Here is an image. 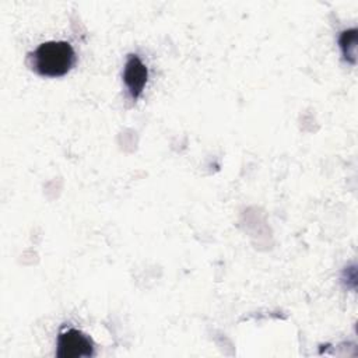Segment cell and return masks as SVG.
Here are the masks:
<instances>
[{
    "label": "cell",
    "mask_w": 358,
    "mask_h": 358,
    "mask_svg": "<svg viewBox=\"0 0 358 358\" xmlns=\"http://www.w3.org/2000/svg\"><path fill=\"white\" fill-rule=\"evenodd\" d=\"M28 60L36 74L55 78L71 70L76 62V53L73 46L66 41H49L28 53Z\"/></svg>",
    "instance_id": "cell-1"
},
{
    "label": "cell",
    "mask_w": 358,
    "mask_h": 358,
    "mask_svg": "<svg viewBox=\"0 0 358 358\" xmlns=\"http://www.w3.org/2000/svg\"><path fill=\"white\" fill-rule=\"evenodd\" d=\"M94 355L92 340L77 329L62 331L57 337L56 357L57 358H90Z\"/></svg>",
    "instance_id": "cell-2"
},
{
    "label": "cell",
    "mask_w": 358,
    "mask_h": 358,
    "mask_svg": "<svg viewBox=\"0 0 358 358\" xmlns=\"http://www.w3.org/2000/svg\"><path fill=\"white\" fill-rule=\"evenodd\" d=\"M148 78V70L137 55H130L124 64L123 81L130 96L136 101L141 95Z\"/></svg>",
    "instance_id": "cell-3"
},
{
    "label": "cell",
    "mask_w": 358,
    "mask_h": 358,
    "mask_svg": "<svg viewBox=\"0 0 358 358\" xmlns=\"http://www.w3.org/2000/svg\"><path fill=\"white\" fill-rule=\"evenodd\" d=\"M355 43H357V29H348L341 32L338 38V45L343 50V56L350 63H355Z\"/></svg>",
    "instance_id": "cell-4"
}]
</instances>
